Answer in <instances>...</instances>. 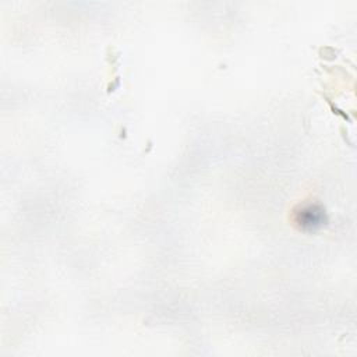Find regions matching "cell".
I'll list each match as a JSON object with an SVG mask.
<instances>
[{"mask_svg": "<svg viewBox=\"0 0 357 357\" xmlns=\"http://www.w3.org/2000/svg\"><path fill=\"white\" fill-rule=\"evenodd\" d=\"M294 223L304 231H314L322 227L326 222V213L322 206L317 204L300 205L293 215Z\"/></svg>", "mask_w": 357, "mask_h": 357, "instance_id": "cell-1", "label": "cell"}]
</instances>
